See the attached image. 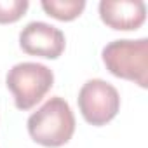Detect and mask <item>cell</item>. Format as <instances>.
<instances>
[{"label": "cell", "instance_id": "obj_1", "mask_svg": "<svg viewBox=\"0 0 148 148\" xmlns=\"http://www.w3.org/2000/svg\"><path fill=\"white\" fill-rule=\"evenodd\" d=\"M28 132L42 146H63L75 132V115L63 98L54 96L30 115Z\"/></svg>", "mask_w": 148, "mask_h": 148}, {"label": "cell", "instance_id": "obj_2", "mask_svg": "<svg viewBox=\"0 0 148 148\" xmlns=\"http://www.w3.org/2000/svg\"><path fill=\"white\" fill-rule=\"evenodd\" d=\"M103 63L112 75L148 86V38L113 40L103 49Z\"/></svg>", "mask_w": 148, "mask_h": 148}, {"label": "cell", "instance_id": "obj_3", "mask_svg": "<svg viewBox=\"0 0 148 148\" xmlns=\"http://www.w3.org/2000/svg\"><path fill=\"white\" fill-rule=\"evenodd\" d=\"M5 84L14 96L16 106L25 112L33 108L51 91L54 84V73L45 64L25 61L9 70Z\"/></svg>", "mask_w": 148, "mask_h": 148}, {"label": "cell", "instance_id": "obj_4", "mask_svg": "<svg viewBox=\"0 0 148 148\" xmlns=\"http://www.w3.org/2000/svg\"><path fill=\"white\" fill-rule=\"evenodd\" d=\"M79 108L82 117L92 125H105L120 110L119 91L101 79L87 80L79 92Z\"/></svg>", "mask_w": 148, "mask_h": 148}, {"label": "cell", "instance_id": "obj_5", "mask_svg": "<svg viewBox=\"0 0 148 148\" xmlns=\"http://www.w3.org/2000/svg\"><path fill=\"white\" fill-rule=\"evenodd\" d=\"M19 45L26 54L56 59L63 54L66 40L59 28L44 21H32L21 30Z\"/></svg>", "mask_w": 148, "mask_h": 148}, {"label": "cell", "instance_id": "obj_6", "mask_svg": "<svg viewBox=\"0 0 148 148\" xmlns=\"http://www.w3.org/2000/svg\"><path fill=\"white\" fill-rule=\"evenodd\" d=\"M99 16L113 30H136L146 19V5L143 0H103Z\"/></svg>", "mask_w": 148, "mask_h": 148}, {"label": "cell", "instance_id": "obj_7", "mask_svg": "<svg viewBox=\"0 0 148 148\" xmlns=\"http://www.w3.org/2000/svg\"><path fill=\"white\" fill-rule=\"evenodd\" d=\"M84 7V0H42V9L59 21H71L79 18Z\"/></svg>", "mask_w": 148, "mask_h": 148}, {"label": "cell", "instance_id": "obj_8", "mask_svg": "<svg viewBox=\"0 0 148 148\" xmlns=\"http://www.w3.org/2000/svg\"><path fill=\"white\" fill-rule=\"evenodd\" d=\"M28 9V0H0V23L18 21Z\"/></svg>", "mask_w": 148, "mask_h": 148}]
</instances>
